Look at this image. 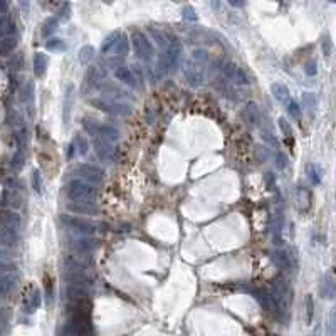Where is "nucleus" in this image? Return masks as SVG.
Instances as JSON below:
<instances>
[{
  "mask_svg": "<svg viewBox=\"0 0 336 336\" xmlns=\"http://www.w3.org/2000/svg\"><path fill=\"white\" fill-rule=\"evenodd\" d=\"M66 195L74 203H91L98 199V188L83 180H72L66 187Z\"/></svg>",
  "mask_w": 336,
  "mask_h": 336,
  "instance_id": "obj_1",
  "label": "nucleus"
},
{
  "mask_svg": "<svg viewBox=\"0 0 336 336\" xmlns=\"http://www.w3.org/2000/svg\"><path fill=\"white\" fill-rule=\"evenodd\" d=\"M131 42H133L134 56H136L140 61H143V63H148L151 59V56H153V46H151L148 37H146L143 32L136 31L133 34V37H131Z\"/></svg>",
  "mask_w": 336,
  "mask_h": 336,
  "instance_id": "obj_2",
  "label": "nucleus"
},
{
  "mask_svg": "<svg viewBox=\"0 0 336 336\" xmlns=\"http://www.w3.org/2000/svg\"><path fill=\"white\" fill-rule=\"evenodd\" d=\"M72 173L77 175L79 180H83V182H88V183H100L101 180H103V170L94 165H88V163H83V165H77L74 170H72Z\"/></svg>",
  "mask_w": 336,
  "mask_h": 336,
  "instance_id": "obj_3",
  "label": "nucleus"
},
{
  "mask_svg": "<svg viewBox=\"0 0 336 336\" xmlns=\"http://www.w3.org/2000/svg\"><path fill=\"white\" fill-rule=\"evenodd\" d=\"M93 146L94 151H96L98 158L104 163H113L114 158H116V151L113 148V143L103 140L101 136H94L93 138Z\"/></svg>",
  "mask_w": 336,
  "mask_h": 336,
  "instance_id": "obj_4",
  "label": "nucleus"
},
{
  "mask_svg": "<svg viewBox=\"0 0 336 336\" xmlns=\"http://www.w3.org/2000/svg\"><path fill=\"white\" fill-rule=\"evenodd\" d=\"M89 288L88 286H81V284H71L67 282L66 284V298L72 302V304H84L89 301Z\"/></svg>",
  "mask_w": 336,
  "mask_h": 336,
  "instance_id": "obj_5",
  "label": "nucleus"
},
{
  "mask_svg": "<svg viewBox=\"0 0 336 336\" xmlns=\"http://www.w3.org/2000/svg\"><path fill=\"white\" fill-rule=\"evenodd\" d=\"M61 220H63V224L67 225L69 229H72V231H76V232L84 234V235H91V234H94V231H96L94 224L88 222V220H84V219H79V217L63 215V217H61Z\"/></svg>",
  "mask_w": 336,
  "mask_h": 336,
  "instance_id": "obj_6",
  "label": "nucleus"
},
{
  "mask_svg": "<svg viewBox=\"0 0 336 336\" xmlns=\"http://www.w3.org/2000/svg\"><path fill=\"white\" fill-rule=\"evenodd\" d=\"M91 104L96 106V108L101 109V111H106L109 114H128L130 113V109L126 104L116 103V101H109V100H103V98L91 100Z\"/></svg>",
  "mask_w": 336,
  "mask_h": 336,
  "instance_id": "obj_7",
  "label": "nucleus"
},
{
  "mask_svg": "<svg viewBox=\"0 0 336 336\" xmlns=\"http://www.w3.org/2000/svg\"><path fill=\"white\" fill-rule=\"evenodd\" d=\"M203 66H200L199 63H195L194 59H188L185 67H183V72H185L187 81L192 86H200L203 81Z\"/></svg>",
  "mask_w": 336,
  "mask_h": 336,
  "instance_id": "obj_8",
  "label": "nucleus"
},
{
  "mask_svg": "<svg viewBox=\"0 0 336 336\" xmlns=\"http://www.w3.org/2000/svg\"><path fill=\"white\" fill-rule=\"evenodd\" d=\"M222 72L229 81H232V83H237V84L247 83V76H245V72L234 63H225L222 66Z\"/></svg>",
  "mask_w": 336,
  "mask_h": 336,
  "instance_id": "obj_9",
  "label": "nucleus"
},
{
  "mask_svg": "<svg viewBox=\"0 0 336 336\" xmlns=\"http://www.w3.org/2000/svg\"><path fill=\"white\" fill-rule=\"evenodd\" d=\"M319 294L325 299H335L336 298V279L333 274H325L319 282Z\"/></svg>",
  "mask_w": 336,
  "mask_h": 336,
  "instance_id": "obj_10",
  "label": "nucleus"
},
{
  "mask_svg": "<svg viewBox=\"0 0 336 336\" xmlns=\"http://www.w3.org/2000/svg\"><path fill=\"white\" fill-rule=\"evenodd\" d=\"M98 247V240L91 239V237H79V239L72 240V249L81 254V256H88V254H91L96 251Z\"/></svg>",
  "mask_w": 336,
  "mask_h": 336,
  "instance_id": "obj_11",
  "label": "nucleus"
},
{
  "mask_svg": "<svg viewBox=\"0 0 336 336\" xmlns=\"http://www.w3.org/2000/svg\"><path fill=\"white\" fill-rule=\"evenodd\" d=\"M0 222H2V227L17 234L20 229V215L14 210H3L0 214Z\"/></svg>",
  "mask_w": 336,
  "mask_h": 336,
  "instance_id": "obj_12",
  "label": "nucleus"
},
{
  "mask_svg": "<svg viewBox=\"0 0 336 336\" xmlns=\"http://www.w3.org/2000/svg\"><path fill=\"white\" fill-rule=\"evenodd\" d=\"M40 302H42V294H40L37 288H32L24 298V308H26L27 313H34L40 306Z\"/></svg>",
  "mask_w": 336,
  "mask_h": 336,
  "instance_id": "obj_13",
  "label": "nucleus"
},
{
  "mask_svg": "<svg viewBox=\"0 0 336 336\" xmlns=\"http://www.w3.org/2000/svg\"><path fill=\"white\" fill-rule=\"evenodd\" d=\"M114 76H116V79L120 81V83L128 86V88H134V86H136V79H134L133 72H131V69L128 66L121 64V66H118V67H114Z\"/></svg>",
  "mask_w": 336,
  "mask_h": 336,
  "instance_id": "obj_14",
  "label": "nucleus"
},
{
  "mask_svg": "<svg viewBox=\"0 0 336 336\" xmlns=\"http://www.w3.org/2000/svg\"><path fill=\"white\" fill-rule=\"evenodd\" d=\"M274 262L277 264V268H281L282 271H291L294 268V262H293V256L286 251V249H281L274 254Z\"/></svg>",
  "mask_w": 336,
  "mask_h": 336,
  "instance_id": "obj_15",
  "label": "nucleus"
},
{
  "mask_svg": "<svg viewBox=\"0 0 336 336\" xmlns=\"http://www.w3.org/2000/svg\"><path fill=\"white\" fill-rule=\"evenodd\" d=\"M180 52H182V46H180L178 40H173L165 52V63H167L168 67H175V66H177Z\"/></svg>",
  "mask_w": 336,
  "mask_h": 336,
  "instance_id": "obj_16",
  "label": "nucleus"
},
{
  "mask_svg": "<svg viewBox=\"0 0 336 336\" xmlns=\"http://www.w3.org/2000/svg\"><path fill=\"white\" fill-rule=\"evenodd\" d=\"M296 200H298V207H299V210L306 212V210H309V207H311V200H313V197H311V192L308 190V188H304V187H298V190H296Z\"/></svg>",
  "mask_w": 336,
  "mask_h": 336,
  "instance_id": "obj_17",
  "label": "nucleus"
},
{
  "mask_svg": "<svg viewBox=\"0 0 336 336\" xmlns=\"http://www.w3.org/2000/svg\"><path fill=\"white\" fill-rule=\"evenodd\" d=\"M120 39H121L120 32H113L111 35H108V37L104 39L103 46H101V54H104V56L113 54L114 49H116V46H118V42H120Z\"/></svg>",
  "mask_w": 336,
  "mask_h": 336,
  "instance_id": "obj_18",
  "label": "nucleus"
},
{
  "mask_svg": "<svg viewBox=\"0 0 336 336\" xmlns=\"http://www.w3.org/2000/svg\"><path fill=\"white\" fill-rule=\"evenodd\" d=\"M271 91H272V94H274V98H276L277 101H279V103H289V89L286 88L284 84H281V83H274L272 86H271Z\"/></svg>",
  "mask_w": 336,
  "mask_h": 336,
  "instance_id": "obj_19",
  "label": "nucleus"
},
{
  "mask_svg": "<svg viewBox=\"0 0 336 336\" xmlns=\"http://www.w3.org/2000/svg\"><path fill=\"white\" fill-rule=\"evenodd\" d=\"M46 67H47V56L42 52H37L34 56V74L35 77H42L46 74Z\"/></svg>",
  "mask_w": 336,
  "mask_h": 336,
  "instance_id": "obj_20",
  "label": "nucleus"
},
{
  "mask_svg": "<svg viewBox=\"0 0 336 336\" xmlns=\"http://www.w3.org/2000/svg\"><path fill=\"white\" fill-rule=\"evenodd\" d=\"M15 47H17V37L14 35L0 39V56H10Z\"/></svg>",
  "mask_w": 336,
  "mask_h": 336,
  "instance_id": "obj_21",
  "label": "nucleus"
},
{
  "mask_svg": "<svg viewBox=\"0 0 336 336\" xmlns=\"http://www.w3.org/2000/svg\"><path fill=\"white\" fill-rule=\"evenodd\" d=\"M306 173H308V178L311 180V183L313 185H319L321 183V177H323V171L319 165L316 163H309L308 167H306Z\"/></svg>",
  "mask_w": 336,
  "mask_h": 336,
  "instance_id": "obj_22",
  "label": "nucleus"
},
{
  "mask_svg": "<svg viewBox=\"0 0 336 336\" xmlns=\"http://www.w3.org/2000/svg\"><path fill=\"white\" fill-rule=\"evenodd\" d=\"M0 242L3 245H7V247H14L15 244H17V234L9 231V229L2 227L0 229Z\"/></svg>",
  "mask_w": 336,
  "mask_h": 336,
  "instance_id": "obj_23",
  "label": "nucleus"
},
{
  "mask_svg": "<svg viewBox=\"0 0 336 336\" xmlns=\"http://www.w3.org/2000/svg\"><path fill=\"white\" fill-rule=\"evenodd\" d=\"M12 32H14V24H12V20L7 17V15L0 17V39L9 37V35H12Z\"/></svg>",
  "mask_w": 336,
  "mask_h": 336,
  "instance_id": "obj_24",
  "label": "nucleus"
},
{
  "mask_svg": "<svg viewBox=\"0 0 336 336\" xmlns=\"http://www.w3.org/2000/svg\"><path fill=\"white\" fill-rule=\"evenodd\" d=\"M94 57H96V51H94V47H91V46H84L79 51V63L81 64H84V66L91 64V61L94 59Z\"/></svg>",
  "mask_w": 336,
  "mask_h": 336,
  "instance_id": "obj_25",
  "label": "nucleus"
},
{
  "mask_svg": "<svg viewBox=\"0 0 336 336\" xmlns=\"http://www.w3.org/2000/svg\"><path fill=\"white\" fill-rule=\"evenodd\" d=\"M304 308H306V325H311L314 318V301L313 294H306L304 298Z\"/></svg>",
  "mask_w": 336,
  "mask_h": 336,
  "instance_id": "obj_26",
  "label": "nucleus"
},
{
  "mask_svg": "<svg viewBox=\"0 0 336 336\" xmlns=\"http://www.w3.org/2000/svg\"><path fill=\"white\" fill-rule=\"evenodd\" d=\"M245 120L249 121L251 126L257 125V121H259V113H257V108L254 103H249V106L245 108Z\"/></svg>",
  "mask_w": 336,
  "mask_h": 336,
  "instance_id": "obj_27",
  "label": "nucleus"
},
{
  "mask_svg": "<svg viewBox=\"0 0 336 336\" xmlns=\"http://www.w3.org/2000/svg\"><path fill=\"white\" fill-rule=\"evenodd\" d=\"M328 333L330 336H336V304L331 306L330 314H328Z\"/></svg>",
  "mask_w": 336,
  "mask_h": 336,
  "instance_id": "obj_28",
  "label": "nucleus"
},
{
  "mask_svg": "<svg viewBox=\"0 0 336 336\" xmlns=\"http://www.w3.org/2000/svg\"><path fill=\"white\" fill-rule=\"evenodd\" d=\"M74 146H76V150H77V153L79 155H84L88 153V141H86V138L83 136V134H76L74 136Z\"/></svg>",
  "mask_w": 336,
  "mask_h": 336,
  "instance_id": "obj_29",
  "label": "nucleus"
},
{
  "mask_svg": "<svg viewBox=\"0 0 336 336\" xmlns=\"http://www.w3.org/2000/svg\"><path fill=\"white\" fill-rule=\"evenodd\" d=\"M190 59H194L195 63H199L200 66H203V67H205V66L208 64V54H207L205 51H202V49H197V51L192 52Z\"/></svg>",
  "mask_w": 336,
  "mask_h": 336,
  "instance_id": "obj_30",
  "label": "nucleus"
},
{
  "mask_svg": "<svg viewBox=\"0 0 336 336\" xmlns=\"http://www.w3.org/2000/svg\"><path fill=\"white\" fill-rule=\"evenodd\" d=\"M126 52H128V37H126V35H121V39H120V42H118L116 49H114L113 56L121 57V56H126Z\"/></svg>",
  "mask_w": 336,
  "mask_h": 336,
  "instance_id": "obj_31",
  "label": "nucleus"
},
{
  "mask_svg": "<svg viewBox=\"0 0 336 336\" xmlns=\"http://www.w3.org/2000/svg\"><path fill=\"white\" fill-rule=\"evenodd\" d=\"M69 210L79 212V214H94V207L89 203H74V205H69Z\"/></svg>",
  "mask_w": 336,
  "mask_h": 336,
  "instance_id": "obj_32",
  "label": "nucleus"
},
{
  "mask_svg": "<svg viewBox=\"0 0 336 336\" xmlns=\"http://www.w3.org/2000/svg\"><path fill=\"white\" fill-rule=\"evenodd\" d=\"M288 113L291 118H294V120H301V108H299V104L296 101H289L288 103Z\"/></svg>",
  "mask_w": 336,
  "mask_h": 336,
  "instance_id": "obj_33",
  "label": "nucleus"
},
{
  "mask_svg": "<svg viewBox=\"0 0 336 336\" xmlns=\"http://www.w3.org/2000/svg\"><path fill=\"white\" fill-rule=\"evenodd\" d=\"M24 153H26L24 150H17L14 153V158H12V167H14L15 170H20V168H22V165H24Z\"/></svg>",
  "mask_w": 336,
  "mask_h": 336,
  "instance_id": "obj_34",
  "label": "nucleus"
},
{
  "mask_svg": "<svg viewBox=\"0 0 336 336\" xmlns=\"http://www.w3.org/2000/svg\"><path fill=\"white\" fill-rule=\"evenodd\" d=\"M302 103H304V108H308L309 111H313V109L316 108V98H314V94H311V93H304Z\"/></svg>",
  "mask_w": 336,
  "mask_h": 336,
  "instance_id": "obj_35",
  "label": "nucleus"
},
{
  "mask_svg": "<svg viewBox=\"0 0 336 336\" xmlns=\"http://www.w3.org/2000/svg\"><path fill=\"white\" fill-rule=\"evenodd\" d=\"M47 49H51V51H64L66 44L63 39H51L47 40Z\"/></svg>",
  "mask_w": 336,
  "mask_h": 336,
  "instance_id": "obj_36",
  "label": "nucleus"
},
{
  "mask_svg": "<svg viewBox=\"0 0 336 336\" xmlns=\"http://www.w3.org/2000/svg\"><path fill=\"white\" fill-rule=\"evenodd\" d=\"M279 128L286 138H293V128H291V125L286 121V118H279Z\"/></svg>",
  "mask_w": 336,
  "mask_h": 336,
  "instance_id": "obj_37",
  "label": "nucleus"
},
{
  "mask_svg": "<svg viewBox=\"0 0 336 336\" xmlns=\"http://www.w3.org/2000/svg\"><path fill=\"white\" fill-rule=\"evenodd\" d=\"M56 26H57V19H49L46 24H44V29H42V34L46 35H51L52 32H54V29H56Z\"/></svg>",
  "mask_w": 336,
  "mask_h": 336,
  "instance_id": "obj_38",
  "label": "nucleus"
},
{
  "mask_svg": "<svg viewBox=\"0 0 336 336\" xmlns=\"http://www.w3.org/2000/svg\"><path fill=\"white\" fill-rule=\"evenodd\" d=\"M32 188H34L35 192H39L42 190V182H40V173L37 170L34 171V175H32Z\"/></svg>",
  "mask_w": 336,
  "mask_h": 336,
  "instance_id": "obj_39",
  "label": "nucleus"
},
{
  "mask_svg": "<svg viewBox=\"0 0 336 336\" xmlns=\"http://www.w3.org/2000/svg\"><path fill=\"white\" fill-rule=\"evenodd\" d=\"M72 94V88H67V93H66V103H64V120L67 123L69 120V109H71V104H69V98Z\"/></svg>",
  "mask_w": 336,
  "mask_h": 336,
  "instance_id": "obj_40",
  "label": "nucleus"
},
{
  "mask_svg": "<svg viewBox=\"0 0 336 336\" xmlns=\"http://www.w3.org/2000/svg\"><path fill=\"white\" fill-rule=\"evenodd\" d=\"M276 160H277V168H281V170L282 168H286V165H288V157H286L284 153H281V151L276 155Z\"/></svg>",
  "mask_w": 336,
  "mask_h": 336,
  "instance_id": "obj_41",
  "label": "nucleus"
},
{
  "mask_svg": "<svg viewBox=\"0 0 336 336\" xmlns=\"http://www.w3.org/2000/svg\"><path fill=\"white\" fill-rule=\"evenodd\" d=\"M304 72L308 76H314L318 72V69H316V63L314 61H309L308 64H306V67H304Z\"/></svg>",
  "mask_w": 336,
  "mask_h": 336,
  "instance_id": "obj_42",
  "label": "nucleus"
},
{
  "mask_svg": "<svg viewBox=\"0 0 336 336\" xmlns=\"http://www.w3.org/2000/svg\"><path fill=\"white\" fill-rule=\"evenodd\" d=\"M183 19H185V20H195L197 19L195 10L192 9V7H185V9H183Z\"/></svg>",
  "mask_w": 336,
  "mask_h": 336,
  "instance_id": "obj_43",
  "label": "nucleus"
},
{
  "mask_svg": "<svg viewBox=\"0 0 336 336\" xmlns=\"http://www.w3.org/2000/svg\"><path fill=\"white\" fill-rule=\"evenodd\" d=\"M331 49H333V46H331V40H330V37H326L325 40H323V51H325L326 56L331 54Z\"/></svg>",
  "mask_w": 336,
  "mask_h": 336,
  "instance_id": "obj_44",
  "label": "nucleus"
},
{
  "mask_svg": "<svg viewBox=\"0 0 336 336\" xmlns=\"http://www.w3.org/2000/svg\"><path fill=\"white\" fill-rule=\"evenodd\" d=\"M229 3H231V5H234V7H242V5H244L242 2H232V0H231Z\"/></svg>",
  "mask_w": 336,
  "mask_h": 336,
  "instance_id": "obj_45",
  "label": "nucleus"
},
{
  "mask_svg": "<svg viewBox=\"0 0 336 336\" xmlns=\"http://www.w3.org/2000/svg\"><path fill=\"white\" fill-rule=\"evenodd\" d=\"M7 9V3L5 2H0V12H3Z\"/></svg>",
  "mask_w": 336,
  "mask_h": 336,
  "instance_id": "obj_46",
  "label": "nucleus"
},
{
  "mask_svg": "<svg viewBox=\"0 0 336 336\" xmlns=\"http://www.w3.org/2000/svg\"><path fill=\"white\" fill-rule=\"evenodd\" d=\"M268 336H279V335H276V333H272V335H268Z\"/></svg>",
  "mask_w": 336,
  "mask_h": 336,
  "instance_id": "obj_47",
  "label": "nucleus"
}]
</instances>
